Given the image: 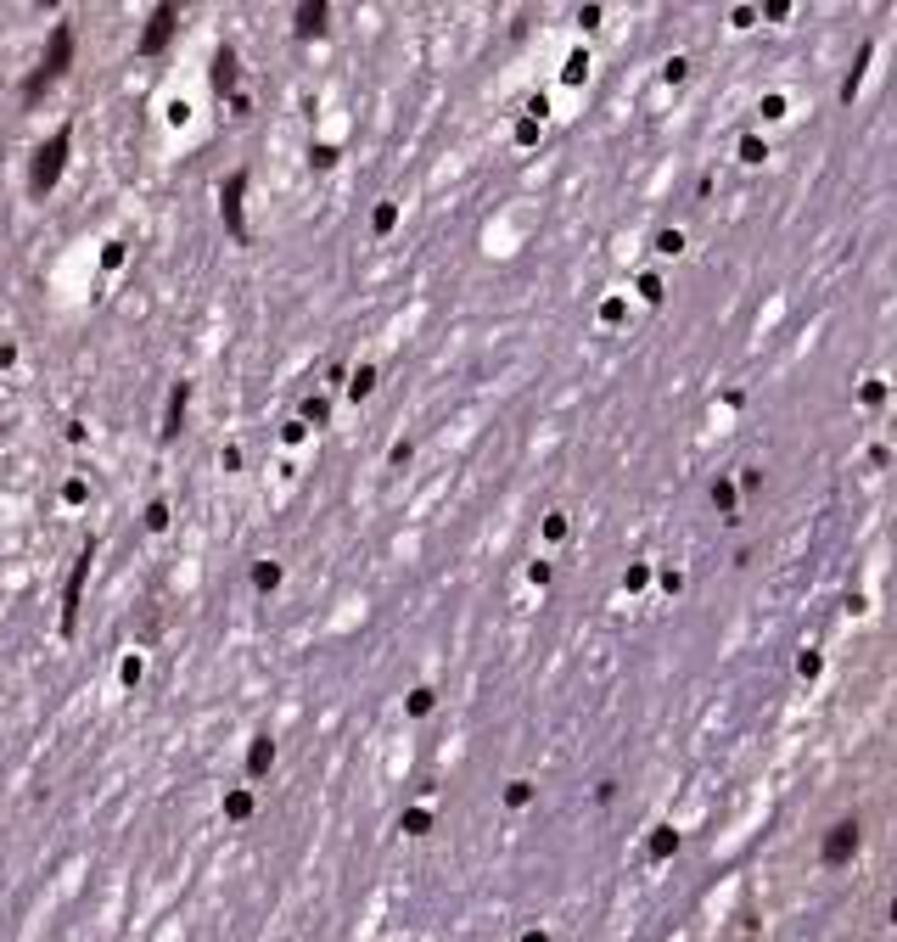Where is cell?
I'll return each instance as SVG.
<instances>
[{"label":"cell","instance_id":"30bf717a","mask_svg":"<svg viewBox=\"0 0 897 942\" xmlns=\"http://www.w3.org/2000/svg\"><path fill=\"white\" fill-rule=\"evenodd\" d=\"M208 79H214V90L219 96H236V51H214V73H208Z\"/></svg>","mask_w":897,"mask_h":942},{"label":"cell","instance_id":"3957f363","mask_svg":"<svg viewBox=\"0 0 897 942\" xmlns=\"http://www.w3.org/2000/svg\"><path fill=\"white\" fill-rule=\"evenodd\" d=\"M242 197H247V169H236L225 186H219V214H225V230H230V242L236 247L253 242V230H247V219H242V208H247Z\"/></svg>","mask_w":897,"mask_h":942},{"label":"cell","instance_id":"9a60e30c","mask_svg":"<svg viewBox=\"0 0 897 942\" xmlns=\"http://www.w3.org/2000/svg\"><path fill=\"white\" fill-rule=\"evenodd\" d=\"M253 584H258V589H275V584H281V567H275V561H258V567H253Z\"/></svg>","mask_w":897,"mask_h":942},{"label":"cell","instance_id":"52a82bcc","mask_svg":"<svg viewBox=\"0 0 897 942\" xmlns=\"http://www.w3.org/2000/svg\"><path fill=\"white\" fill-rule=\"evenodd\" d=\"M186 404H191V382H174L169 387V410H163V427H157V438H163V443L180 438V427H186Z\"/></svg>","mask_w":897,"mask_h":942},{"label":"cell","instance_id":"44dd1931","mask_svg":"<svg viewBox=\"0 0 897 942\" xmlns=\"http://www.w3.org/2000/svg\"><path fill=\"white\" fill-rule=\"evenodd\" d=\"M309 163L314 169H331V163H337V146H309Z\"/></svg>","mask_w":897,"mask_h":942},{"label":"cell","instance_id":"cb8c5ba5","mask_svg":"<svg viewBox=\"0 0 897 942\" xmlns=\"http://www.w3.org/2000/svg\"><path fill=\"white\" fill-rule=\"evenodd\" d=\"M679 247H684L679 230H662V236H656V253H679Z\"/></svg>","mask_w":897,"mask_h":942},{"label":"cell","instance_id":"d6986e66","mask_svg":"<svg viewBox=\"0 0 897 942\" xmlns=\"http://www.w3.org/2000/svg\"><path fill=\"white\" fill-rule=\"evenodd\" d=\"M371 225H376V236H387V230L399 225V208H393V202H382V208H376V219H371Z\"/></svg>","mask_w":897,"mask_h":942},{"label":"cell","instance_id":"7a4b0ae2","mask_svg":"<svg viewBox=\"0 0 897 942\" xmlns=\"http://www.w3.org/2000/svg\"><path fill=\"white\" fill-rule=\"evenodd\" d=\"M68 152H73V124H62L51 141L34 146V163H29V197H51L62 180V169H68Z\"/></svg>","mask_w":897,"mask_h":942},{"label":"cell","instance_id":"277c9868","mask_svg":"<svg viewBox=\"0 0 897 942\" xmlns=\"http://www.w3.org/2000/svg\"><path fill=\"white\" fill-rule=\"evenodd\" d=\"M90 561H96V539L73 556V572H68V589H62V634L79 628V600H85V578H90Z\"/></svg>","mask_w":897,"mask_h":942},{"label":"cell","instance_id":"5b68a950","mask_svg":"<svg viewBox=\"0 0 897 942\" xmlns=\"http://www.w3.org/2000/svg\"><path fill=\"white\" fill-rule=\"evenodd\" d=\"M174 29H180V6H169V0H163V6H152V17H146V34L135 40V51H141V57H163V51H169V40H174Z\"/></svg>","mask_w":897,"mask_h":942},{"label":"cell","instance_id":"ac0fdd59","mask_svg":"<svg viewBox=\"0 0 897 942\" xmlns=\"http://www.w3.org/2000/svg\"><path fill=\"white\" fill-rule=\"evenodd\" d=\"M146 528H152V533H163V528H169V505H163V500H152V505H146Z\"/></svg>","mask_w":897,"mask_h":942},{"label":"cell","instance_id":"2e32d148","mask_svg":"<svg viewBox=\"0 0 897 942\" xmlns=\"http://www.w3.org/2000/svg\"><path fill=\"white\" fill-rule=\"evenodd\" d=\"M505 802H511V808H527V802H533V785H527V780H511V785H505Z\"/></svg>","mask_w":897,"mask_h":942},{"label":"cell","instance_id":"8992f818","mask_svg":"<svg viewBox=\"0 0 897 942\" xmlns=\"http://www.w3.org/2000/svg\"><path fill=\"white\" fill-rule=\"evenodd\" d=\"M858 842H864L858 819H836V825L825 830V847H819V858H825L830 870H841V864H847V858L858 853Z\"/></svg>","mask_w":897,"mask_h":942},{"label":"cell","instance_id":"7c38bea8","mask_svg":"<svg viewBox=\"0 0 897 942\" xmlns=\"http://www.w3.org/2000/svg\"><path fill=\"white\" fill-rule=\"evenodd\" d=\"M371 393H376V371H371V365H359V371H354V382H348V399H371Z\"/></svg>","mask_w":897,"mask_h":942},{"label":"cell","instance_id":"7402d4cb","mask_svg":"<svg viewBox=\"0 0 897 942\" xmlns=\"http://www.w3.org/2000/svg\"><path fill=\"white\" fill-rule=\"evenodd\" d=\"M303 415H309L314 427H326V415H331V404H326V399H309V404H303Z\"/></svg>","mask_w":897,"mask_h":942},{"label":"cell","instance_id":"e0dca14e","mask_svg":"<svg viewBox=\"0 0 897 942\" xmlns=\"http://www.w3.org/2000/svg\"><path fill=\"white\" fill-rule=\"evenodd\" d=\"M404 830H410V836H427V830H432V814H427V808H410V814H404Z\"/></svg>","mask_w":897,"mask_h":942},{"label":"cell","instance_id":"603a6c76","mask_svg":"<svg viewBox=\"0 0 897 942\" xmlns=\"http://www.w3.org/2000/svg\"><path fill=\"white\" fill-rule=\"evenodd\" d=\"M741 157H746V163H763L769 152H763V141H757V135H746V141H741Z\"/></svg>","mask_w":897,"mask_h":942},{"label":"cell","instance_id":"ffe728a7","mask_svg":"<svg viewBox=\"0 0 897 942\" xmlns=\"http://www.w3.org/2000/svg\"><path fill=\"white\" fill-rule=\"evenodd\" d=\"M561 73H567V85H578V79L589 73V57H584V51H572V57H567V68H561Z\"/></svg>","mask_w":897,"mask_h":942},{"label":"cell","instance_id":"6da1fadb","mask_svg":"<svg viewBox=\"0 0 897 942\" xmlns=\"http://www.w3.org/2000/svg\"><path fill=\"white\" fill-rule=\"evenodd\" d=\"M68 68H73V23H57V29H51V45H45V57H40V68L23 79V107H40V96L57 85Z\"/></svg>","mask_w":897,"mask_h":942},{"label":"cell","instance_id":"4fadbf2b","mask_svg":"<svg viewBox=\"0 0 897 942\" xmlns=\"http://www.w3.org/2000/svg\"><path fill=\"white\" fill-rule=\"evenodd\" d=\"M712 505H718V516L735 522V483H712Z\"/></svg>","mask_w":897,"mask_h":942},{"label":"cell","instance_id":"484cf974","mask_svg":"<svg viewBox=\"0 0 897 942\" xmlns=\"http://www.w3.org/2000/svg\"><path fill=\"white\" fill-rule=\"evenodd\" d=\"M522 942H550V937H544V931H527V937Z\"/></svg>","mask_w":897,"mask_h":942},{"label":"cell","instance_id":"ba28073f","mask_svg":"<svg viewBox=\"0 0 897 942\" xmlns=\"http://www.w3.org/2000/svg\"><path fill=\"white\" fill-rule=\"evenodd\" d=\"M326 17H331L326 0H303V6H298V40H314V34H326Z\"/></svg>","mask_w":897,"mask_h":942},{"label":"cell","instance_id":"5bb4252c","mask_svg":"<svg viewBox=\"0 0 897 942\" xmlns=\"http://www.w3.org/2000/svg\"><path fill=\"white\" fill-rule=\"evenodd\" d=\"M225 814H230V819H247V814H253V791H230V797H225Z\"/></svg>","mask_w":897,"mask_h":942},{"label":"cell","instance_id":"d4e9b609","mask_svg":"<svg viewBox=\"0 0 897 942\" xmlns=\"http://www.w3.org/2000/svg\"><path fill=\"white\" fill-rule=\"evenodd\" d=\"M410 713H415V718L432 713V690H415V696H410Z\"/></svg>","mask_w":897,"mask_h":942},{"label":"cell","instance_id":"9c48e42d","mask_svg":"<svg viewBox=\"0 0 897 942\" xmlns=\"http://www.w3.org/2000/svg\"><path fill=\"white\" fill-rule=\"evenodd\" d=\"M275 763V741L270 735H253V746H247V780H264Z\"/></svg>","mask_w":897,"mask_h":942},{"label":"cell","instance_id":"8fae6325","mask_svg":"<svg viewBox=\"0 0 897 942\" xmlns=\"http://www.w3.org/2000/svg\"><path fill=\"white\" fill-rule=\"evenodd\" d=\"M679 853V830L673 825H656V836L645 842V858H673Z\"/></svg>","mask_w":897,"mask_h":942}]
</instances>
